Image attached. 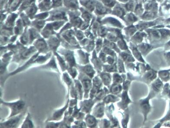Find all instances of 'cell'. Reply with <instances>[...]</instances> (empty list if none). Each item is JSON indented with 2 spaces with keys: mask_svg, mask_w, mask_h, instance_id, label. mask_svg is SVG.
<instances>
[{
  "mask_svg": "<svg viewBox=\"0 0 170 128\" xmlns=\"http://www.w3.org/2000/svg\"><path fill=\"white\" fill-rule=\"evenodd\" d=\"M40 53L37 52L34 55L27 61L25 63L22 64L21 66L10 73H7L3 76L0 77V85L1 87L3 86L4 84L7 79L10 76H14L19 73L22 72L26 69H28L31 66L35 64H42L46 62L47 61L50 60L53 54V52H50L46 54L45 55H40Z\"/></svg>",
  "mask_w": 170,
  "mask_h": 128,
  "instance_id": "obj_1",
  "label": "cell"
},
{
  "mask_svg": "<svg viewBox=\"0 0 170 128\" xmlns=\"http://www.w3.org/2000/svg\"><path fill=\"white\" fill-rule=\"evenodd\" d=\"M57 35L60 39L62 47L71 50L81 49L79 43L75 38L74 30H67L60 34L58 33Z\"/></svg>",
  "mask_w": 170,
  "mask_h": 128,
  "instance_id": "obj_2",
  "label": "cell"
},
{
  "mask_svg": "<svg viewBox=\"0 0 170 128\" xmlns=\"http://www.w3.org/2000/svg\"><path fill=\"white\" fill-rule=\"evenodd\" d=\"M37 52L38 51L34 45L31 46L29 48L27 47L21 52L14 55L11 62L17 63L20 65L23 64Z\"/></svg>",
  "mask_w": 170,
  "mask_h": 128,
  "instance_id": "obj_3",
  "label": "cell"
},
{
  "mask_svg": "<svg viewBox=\"0 0 170 128\" xmlns=\"http://www.w3.org/2000/svg\"><path fill=\"white\" fill-rule=\"evenodd\" d=\"M0 103L8 107L10 110V113L7 118L20 114L26 109V103L22 99L14 102H6L0 99Z\"/></svg>",
  "mask_w": 170,
  "mask_h": 128,
  "instance_id": "obj_4",
  "label": "cell"
},
{
  "mask_svg": "<svg viewBox=\"0 0 170 128\" xmlns=\"http://www.w3.org/2000/svg\"><path fill=\"white\" fill-rule=\"evenodd\" d=\"M27 109L24 110L23 112L15 116L7 118V120L0 122V127L2 128H17L21 124L24 119L27 113Z\"/></svg>",
  "mask_w": 170,
  "mask_h": 128,
  "instance_id": "obj_5",
  "label": "cell"
},
{
  "mask_svg": "<svg viewBox=\"0 0 170 128\" xmlns=\"http://www.w3.org/2000/svg\"><path fill=\"white\" fill-rule=\"evenodd\" d=\"M68 10L65 7H61L55 8L49 12V17L46 19V21H68L67 17V11Z\"/></svg>",
  "mask_w": 170,
  "mask_h": 128,
  "instance_id": "obj_6",
  "label": "cell"
},
{
  "mask_svg": "<svg viewBox=\"0 0 170 128\" xmlns=\"http://www.w3.org/2000/svg\"><path fill=\"white\" fill-rule=\"evenodd\" d=\"M57 52L62 56L67 63L68 66H75L77 65L75 52L73 50L65 48L64 47H59Z\"/></svg>",
  "mask_w": 170,
  "mask_h": 128,
  "instance_id": "obj_7",
  "label": "cell"
},
{
  "mask_svg": "<svg viewBox=\"0 0 170 128\" xmlns=\"http://www.w3.org/2000/svg\"><path fill=\"white\" fill-rule=\"evenodd\" d=\"M78 75V79L81 82L84 90V98H88L89 92L92 88V83L90 78L83 73L79 72Z\"/></svg>",
  "mask_w": 170,
  "mask_h": 128,
  "instance_id": "obj_8",
  "label": "cell"
},
{
  "mask_svg": "<svg viewBox=\"0 0 170 128\" xmlns=\"http://www.w3.org/2000/svg\"><path fill=\"white\" fill-rule=\"evenodd\" d=\"M69 99L68 98L66 104L63 107L61 108L60 109H56L54 110L52 113L51 115L46 120V122L59 121L60 120H62L66 111L68 109L69 106Z\"/></svg>",
  "mask_w": 170,
  "mask_h": 128,
  "instance_id": "obj_9",
  "label": "cell"
},
{
  "mask_svg": "<svg viewBox=\"0 0 170 128\" xmlns=\"http://www.w3.org/2000/svg\"><path fill=\"white\" fill-rule=\"evenodd\" d=\"M33 44L40 54H46L50 52L47 42L43 37L35 40Z\"/></svg>",
  "mask_w": 170,
  "mask_h": 128,
  "instance_id": "obj_10",
  "label": "cell"
},
{
  "mask_svg": "<svg viewBox=\"0 0 170 128\" xmlns=\"http://www.w3.org/2000/svg\"><path fill=\"white\" fill-rule=\"evenodd\" d=\"M50 51L52 52L57 51L61 45V40L57 35L50 36L46 40Z\"/></svg>",
  "mask_w": 170,
  "mask_h": 128,
  "instance_id": "obj_11",
  "label": "cell"
},
{
  "mask_svg": "<svg viewBox=\"0 0 170 128\" xmlns=\"http://www.w3.org/2000/svg\"><path fill=\"white\" fill-rule=\"evenodd\" d=\"M56 58L55 56L53 54L50 59L49 60V61L46 64H43L40 66L39 68L42 69H48L49 70L55 72L56 73H60V71L59 69L58 66L57 65L56 62Z\"/></svg>",
  "mask_w": 170,
  "mask_h": 128,
  "instance_id": "obj_12",
  "label": "cell"
},
{
  "mask_svg": "<svg viewBox=\"0 0 170 128\" xmlns=\"http://www.w3.org/2000/svg\"><path fill=\"white\" fill-rule=\"evenodd\" d=\"M75 55L77 64L86 65L89 63V54L83 52L81 49L76 50V53H75Z\"/></svg>",
  "mask_w": 170,
  "mask_h": 128,
  "instance_id": "obj_13",
  "label": "cell"
},
{
  "mask_svg": "<svg viewBox=\"0 0 170 128\" xmlns=\"http://www.w3.org/2000/svg\"><path fill=\"white\" fill-rule=\"evenodd\" d=\"M76 67L79 72L83 73L90 78H93L95 73L93 67L90 64H87L83 66L82 65L77 64Z\"/></svg>",
  "mask_w": 170,
  "mask_h": 128,
  "instance_id": "obj_14",
  "label": "cell"
},
{
  "mask_svg": "<svg viewBox=\"0 0 170 128\" xmlns=\"http://www.w3.org/2000/svg\"><path fill=\"white\" fill-rule=\"evenodd\" d=\"M40 33L43 38L46 39H48L52 36L57 35V34L54 30L53 29L51 23L46 24L40 32Z\"/></svg>",
  "mask_w": 170,
  "mask_h": 128,
  "instance_id": "obj_15",
  "label": "cell"
},
{
  "mask_svg": "<svg viewBox=\"0 0 170 128\" xmlns=\"http://www.w3.org/2000/svg\"><path fill=\"white\" fill-rule=\"evenodd\" d=\"M95 102L92 99L89 100H85L79 102V108L81 109V111L85 113H89L90 112L92 107L94 104Z\"/></svg>",
  "mask_w": 170,
  "mask_h": 128,
  "instance_id": "obj_16",
  "label": "cell"
},
{
  "mask_svg": "<svg viewBox=\"0 0 170 128\" xmlns=\"http://www.w3.org/2000/svg\"><path fill=\"white\" fill-rule=\"evenodd\" d=\"M74 118L72 115L69 114L67 110L66 111L64 115L63 120L61 121L60 128H69L71 127V124L73 123Z\"/></svg>",
  "mask_w": 170,
  "mask_h": 128,
  "instance_id": "obj_17",
  "label": "cell"
},
{
  "mask_svg": "<svg viewBox=\"0 0 170 128\" xmlns=\"http://www.w3.org/2000/svg\"><path fill=\"white\" fill-rule=\"evenodd\" d=\"M28 31L29 39V45L33 44L35 40L42 37L40 32L32 27L28 28Z\"/></svg>",
  "mask_w": 170,
  "mask_h": 128,
  "instance_id": "obj_18",
  "label": "cell"
},
{
  "mask_svg": "<svg viewBox=\"0 0 170 128\" xmlns=\"http://www.w3.org/2000/svg\"><path fill=\"white\" fill-rule=\"evenodd\" d=\"M53 54L55 56L56 58L57 62L58 63L59 66H60L61 70L63 72L67 71L68 65L65 59L62 56L60 55L57 51L53 52Z\"/></svg>",
  "mask_w": 170,
  "mask_h": 128,
  "instance_id": "obj_19",
  "label": "cell"
},
{
  "mask_svg": "<svg viewBox=\"0 0 170 128\" xmlns=\"http://www.w3.org/2000/svg\"><path fill=\"white\" fill-rule=\"evenodd\" d=\"M63 5L68 10L74 11L79 8L77 0H63Z\"/></svg>",
  "mask_w": 170,
  "mask_h": 128,
  "instance_id": "obj_20",
  "label": "cell"
},
{
  "mask_svg": "<svg viewBox=\"0 0 170 128\" xmlns=\"http://www.w3.org/2000/svg\"><path fill=\"white\" fill-rule=\"evenodd\" d=\"M38 10V7L36 6L35 2L32 3L29 7L26 9L25 11V14L31 20L34 19L36 13Z\"/></svg>",
  "mask_w": 170,
  "mask_h": 128,
  "instance_id": "obj_21",
  "label": "cell"
},
{
  "mask_svg": "<svg viewBox=\"0 0 170 128\" xmlns=\"http://www.w3.org/2000/svg\"><path fill=\"white\" fill-rule=\"evenodd\" d=\"M73 82L77 94L78 99L79 100H81L83 99V97H84V94L83 86L78 79H75L73 80Z\"/></svg>",
  "mask_w": 170,
  "mask_h": 128,
  "instance_id": "obj_22",
  "label": "cell"
},
{
  "mask_svg": "<svg viewBox=\"0 0 170 128\" xmlns=\"http://www.w3.org/2000/svg\"><path fill=\"white\" fill-rule=\"evenodd\" d=\"M52 0H42L38 5V9L41 12H47L52 9Z\"/></svg>",
  "mask_w": 170,
  "mask_h": 128,
  "instance_id": "obj_23",
  "label": "cell"
},
{
  "mask_svg": "<svg viewBox=\"0 0 170 128\" xmlns=\"http://www.w3.org/2000/svg\"><path fill=\"white\" fill-rule=\"evenodd\" d=\"M73 79L70 76V75H69L67 71L63 72V75H62V80L66 85H67L68 88V94H67L68 98H69V90L73 82Z\"/></svg>",
  "mask_w": 170,
  "mask_h": 128,
  "instance_id": "obj_24",
  "label": "cell"
},
{
  "mask_svg": "<svg viewBox=\"0 0 170 128\" xmlns=\"http://www.w3.org/2000/svg\"><path fill=\"white\" fill-rule=\"evenodd\" d=\"M18 17L17 14L12 13L9 16L5 21L4 26L8 28H14L15 20Z\"/></svg>",
  "mask_w": 170,
  "mask_h": 128,
  "instance_id": "obj_25",
  "label": "cell"
},
{
  "mask_svg": "<svg viewBox=\"0 0 170 128\" xmlns=\"http://www.w3.org/2000/svg\"><path fill=\"white\" fill-rule=\"evenodd\" d=\"M28 27L25 28L24 31L22 33L21 35L20 38V42L23 45L27 46L29 45V34L28 31Z\"/></svg>",
  "mask_w": 170,
  "mask_h": 128,
  "instance_id": "obj_26",
  "label": "cell"
},
{
  "mask_svg": "<svg viewBox=\"0 0 170 128\" xmlns=\"http://www.w3.org/2000/svg\"><path fill=\"white\" fill-rule=\"evenodd\" d=\"M21 127L22 128H34V125L32 121V116L30 113H28V114L26 116L24 121L23 122Z\"/></svg>",
  "mask_w": 170,
  "mask_h": 128,
  "instance_id": "obj_27",
  "label": "cell"
},
{
  "mask_svg": "<svg viewBox=\"0 0 170 128\" xmlns=\"http://www.w3.org/2000/svg\"><path fill=\"white\" fill-rule=\"evenodd\" d=\"M46 21V20H39L36 19L35 21L31 22V26L37 30L40 33L45 26Z\"/></svg>",
  "mask_w": 170,
  "mask_h": 128,
  "instance_id": "obj_28",
  "label": "cell"
},
{
  "mask_svg": "<svg viewBox=\"0 0 170 128\" xmlns=\"http://www.w3.org/2000/svg\"><path fill=\"white\" fill-rule=\"evenodd\" d=\"M85 115V113L82 112L81 111V109L80 108H78L77 106L74 108L72 114V116L74 119L78 120H83L84 118Z\"/></svg>",
  "mask_w": 170,
  "mask_h": 128,
  "instance_id": "obj_29",
  "label": "cell"
},
{
  "mask_svg": "<svg viewBox=\"0 0 170 128\" xmlns=\"http://www.w3.org/2000/svg\"><path fill=\"white\" fill-rule=\"evenodd\" d=\"M86 126L89 127H94L97 124L96 118L91 115H87L85 118Z\"/></svg>",
  "mask_w": 170,
  "mask_h": 128,
  "instance_id": "obj_30",
  "label": "cell"
},
{
  "mask_svg": "<svg viewBox=\"0 0 170 128\" xmlns=\"http://www.w3.org/2000/svg\"><path fill=\"white\" fill-rule=\"evenodd\" d=\"M35 1L36 0H25L20 6L19 8L18 9V14L22 13L24 10H25L26 9L29 7L32 3Z\"/></svg>",
  "mask_w": 170,
  "mask_h": 128,
  "instance_id": "obj_31",
  "label": "cell"
},
{
  "mask_svg": "<svg viewBox=\"0 0 170 128\" xmlns=\"http://www.w3.org/2000/svg\"><path fill=\"white\" fill-rule=\"evenodd\" d=\"M79 2L89 10L92 11L94 8V3L92 0H79Z\"/></svg>",
  "mask_w": 170,
  "mask_h": 128,
  "instance_id": "obj_32",
  "label": "cell"
},
{
  "mask_svg": "<svg viewBox=\"0 0 170 128\" xmlns=\"http://www.w3.org/2000/svg\"><path fill=\"white\" fill-rule=\"evenodd\" d=\"M78 100V99H72L69 100V106L67 110L69 114L72 115L73 109L77 106Z\"/></svg>",
  "mask_w": 170,
  "mask_h": 128,
  "instance_id": "obj_33",
  "label": "cell"
},
{
  "mask_svg": "<svg viewBox=\"0 0 170 128\" xmlns=\"http://www.w3.org/2000/svg\"><path fill=\"white\" fill-rule=\"evenodd\" d=\"M103 113V108L102 104H99L96 106L93 111V116L96 117H101Z\"/></svg>",
  "mask_w": 170,
  "mask_h": 128,
  "instance_id": "obj_34",
  "label": "cell"
},
{
  "mask_svg": "<svg viewBox=\"0 0 170 128\" xmlns=\"http://www.w3.org/2000/svg\"><path fill=\"white\" fill-rule=\"evenodd\" d=\"M67 71L73 80L78 75V70L75 66H68Z\"/></svg>",
  "mask_w": 170,
  "mask_h": 128,
  "instance_id": "obj_35",
  "label": "cell"
},
{
  "mask_svg": "<svg viewBox=\"0 0 170 128\" xmlns=\"http://www.w3.org/2000/svg\"><path fill=\"white\" fill-rule=\"evenodd\" d=\"M67 22V21H55L51 24L53 29L55 31H56L64 26V25H65Z\"/></svg>",
  "mask_w": 170,
  "mask_h": 128,
  "instance_id": "obj_36",
  "label": "cell"
},
{
  "mask_svg": "<svg viewBox=\"0 0 170 128\" xmlns=\"http://www.w3.org/2000/svg\"><path fill=\"white\" fill-rule=\"evenodd\" d=\"M69 96L70 95V96L72 99H78L77 94L74 85V82H73L69 89Z\"/></svg>",
  "mask_w": 170,
  "mask_h": 128,
  "instance_id": "obj_37",
  "label": "cell"
},
{
  "mask_svg": "<svg viewBox=\"0 0 170 128\" xmlns=\"http://www.w3.org/2000/svg\"><path fill=\"white\" fill-rule=\"evenodd\" d=\"M60 122L48 121L46 122V128H59Z\"/></svg>",
  "mask_w": 170,
  "mask_h": 128,
  "instance_id": "obj_38",
  "label": "cell"
},
{
  "mask_svg": "<svg viewBox=\"0 0 170 128\" xmlns=\"http://www.w3.org/2000/svg\"><path fill=\"white\" fill-rule=\"evenodd\" d=\"M73 125L71 126L72 128H86V123L83 121V120H78L74 121Z\"/></svg>",
  "mask_w": 170,
  "mask_h": 128,
  "instance_id": "obj_39",
  "label": "cell"
},
{
  "mask_svg": "<svg viewBox=\"0 0 170 128\" xmlns=\"http://www.w3.org/2000/svg\"><path fill=\"white\" fill-rule=\"evenodd\" d=\"M63 5V0H52V9L61 7Z\"/></svg>",
  "mask_w": 170,
  "mask_h": 128,
  "instance_id": "obj_40",
  "label": "cell"
},
{
  "mask_svg": "<svg viewBox=\"0 0 170 128\" xmlns=\"http://www.w3.org/2000/svg\"><path fill=\"white\" fill-rule=\"evenodd\" d=\"M50 15V13L47 12H44L41 14H36L35 16L34 19L39 20H43L45 19H47V17Z\"/></svg>",
  "mask_w": 170,
  "mask_h": 128,
  "instance_id": "obj_41",
  "label": "cell"
},
{
  "mask_svg": "<svg viewBox=\"0 0 170 128\" xmlns=\"http://www.w3.org/2000/svg\"><path fill=\"white\" fill-rule=\"evenodd\" d=\"M73 30H74L75 35L77 40H79V41L83 40L84 37V33L82 32V31H81L80 30H78L77 28H74Z\"/></svg>",
  "mask_w": 170,
  "mask_h": 128,
  "instance_id": "obj_42",
  "label": "cell"
},
{
  "mask_svg": "<svg viewBox=\"0 0 170 128\" xmlns=\"http://www.w3.org/2000/svg\"><path fill=\"white\" fill-rule=\"evenodd\" d=\"M10 37L7 36H0V46H4L9 43Z\"/></svg>",
  "mask_w": 170,
  "mask_h": 128,
  "instance_id": "obj_43",
  "label": "cell"
},
{
  "mask_svg": "<svg viewBox=\"0 0 170 128\" xmlns=\"http://www.w3.org/2000/svg\"><path fill=\"white\" fill-rule=\"evenodd\" d=\"M96 10H97V11H98V12L100 13H103L105 12V8L100 4L97 5Z\"/></svg>",
  "mask_w": 170,
  "mask_h": 128,
  "instance_id": "obj_44",
  "label": "cell"
},
{
  "mask_svg": "<svg viewBox=\"0 0 170 128\" xmlns=\"http://www.w3.org/2000/svg\"><path fill=\"white\" fill-rule=\"evenodd\" d=\"M82 17L86 21H89L91 18V16L88 12H85L83 14Z\"/></svg>",
  "mask_w": 170,
  "mask_h": 128,
  "instance_id": "obj_45",
  "label": "cell"
},
{
  "mask_svg": "<svg viewBox=\"0 0 170 128\" xmlns=\"http://www.w3.org/2000/svg\"><path fill=\"white\" fill-rule=\"evenodd\" d=\"M37 0V1H38V2H40L42 0Z\"/></svg>",
  "mask_w": 170,
  "mask_h": 128,
  "instance_id": "obj_46",
  "label": "cell"
}]
</instances>
